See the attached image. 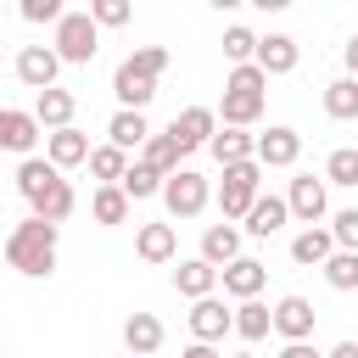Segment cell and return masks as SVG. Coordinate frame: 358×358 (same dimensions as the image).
Masks as SVG:
<instances>
[{
	"mask_svg": "<svg viewBox=\"0 0 358 358\" xmlns=\"http://www.w3.org/2000/svg\"><path fill=\"white\" fill-rule=\"evenodd\" d=\"M263 168H291L296 157H302V134L296 129H285V123H274L268 134H257V151H252Z\"/></svg>",
	"mask_w": 358,
	"mask_h": 358,
	"instance_id": "cell-14",
	"label": "cell"
},
{
	"mask_svg": "<svg viewBox=\"0 0 358 358\" xmlns=\"http://www.w3.org/2000/svg\"><path fill=\"white\" fill-rule=\"evenodd\" d=\"M56 73H62V56H56V45H22V50H17V78H22L28 90H45V84H56Z\"/></svg>",
	"mask_w": 358,
	"mask_h": 358,
	"instance_id": "cell-9",
	"label": "cell"
},
{
	"mask_svg": "<svg viewBox=\"0 0 358 358\" xmlns=\"http://www.w3.org/2000/svg\"><path fill=\"white\" fill-rule=\"evenodd\" d=\"M0 257H6V252H0Z\"/></svg>",
	"mask_w": 358,
	"mask_h": 358,
	"instance_id": "cell-43",
	"label": "cell"
},
{
	"mask_svg": "<svg viewBox=\"0 0 358 358\" xmlns=\"http://www.w3.org/2000/svg\"><path fill=\"white\" fill-rule=\"evenodd\" d=\"M207 151H213L218 162H241V157H252V151H257V134H246L241 123H224V129H213Z\"/></svg>",
	"mask_w": 358,
	"mask_h": 358,
	"instance_id": "cell-23",
	"label": "cell"
},
{
	"mask_svg": "<svg viewBox=\"0 0 358 358\" xmlns=\"http://www.w3.org/2000/svg\"><path fill=\"white\" fill-rule=\"evenodd\" d=\"M22 17L28 22H56L62 17V0H22Z\"/></svg>",
	"mask_w": 358,
	"mask_h": 358,
	"instance_id": "cell-38",
	"label": "cell"
},
{
	"mask_svg": "<svg viewBox=\"0 0 358 358\" xmlns=\"http://www.w3.org/2000/svg\"><path fill=\"white\" fill-rule=\"evenodd\" d=\"M319 268H324V280H330L336 291H358V252H352V246H336Z\"/></svg>",
	"mask_w": 358,
	"mask_h": 358,
	"instance_id": "cell-30",
	"label": "cell"
},
{
	"mask_svg": "<svg viewBox=\"0 0 358 358\" xmlns=\"http://www.w3.org/2000/svg\"><path fill=\"white\" fill-rule=\"evenodd\" d=\"M73 112H78L73 90H56V84H45V90H39V101H34L39 129H62V123H73Z\"/></svg>",
	"mask_w": 358,
	"mask_h": 358,
	"instance_id": "cell-19",
	"label": "cell"
},
{
	"mask_svg": "<svg viewBox=\"0 0 358 358\" xmlns=\"http://www.w3.org/2000/svg\"><path fill=\"white\" fill-rule=\"evenodd\" d=\"M229 330H235V313H229L213 291L196 296V308H190V336H196V341H224Z\"/></svg>",
	"mask_w": 358,
	"mask_h": 358,
	"instance_id": "cell-11",
	"label": "cell"
},
{
	"mask_svg": "<svg viewBox=\"0 0 358 358\" xmlns=\"http://www.w3.org/2000/svg\"><path fill=\"white\" fill-rule=\"evenodd\" d=\"M347 67H352V78H358V34L347 39Z\"/></svg>",
	"mask_w": 358,
	"mask_h": 358,
	"instance_id": "cell-41",
	"label": "cell"
},
{
	"mask_svg": "<svg viewBox=\"0 0 358 358\" xmlns=\"http://www.w3.org/2000/svg\"><path fill=\"white\" fill-rule=\"evenodd\" d=\"M173 285H179V296H207L213 285H218V263H207V257H185L179 268H173Z\"/></svg>",
	"mask_w": 358,
	"mask_h": 358,
	"instance_id": "cell-21",
	"label": "cell"
},
{
	"mask_svg": "<svg viewBox=\"0 0 358 358\" xmlns=\"http://www.w3.org/2000/svg\"><path fill=\"white\" fill-rule=\"evenodd\" d=\"M252 50H257V34L252 28H224V56L229 62H252Z\"/></svg>",
	"mask_w": 358,
	"mask_h": 358,
	"instance_id": "cell-36",
	"label": "cell"
},
{
	"mask_svg": "<svg viewBox=\"0 0 358 358\" xmlns=\"http://www.w3.org/2000/svg\"><path fill=\"white\" fill-rule=\"evenodd\" d=\"M330 252H336V235H330V229H319V224H308V229L291 241V263H302V268H319Z\"/></svg>",
	"mask_w": 358,
	"mask_h": 358,
	"instance_id": "cell-24",
	"label": "cell"
},
{
	"mask_svg": "<svg viewBox=\"0 0 358 358\" xmlns=\"http://www.w3.org/2000/svg\"><path fill=\"white\" fill-rule=\"evenodd\" d=\"M274 330V308H263L257 296H241V308H235V336L241 341H263Z\"/></svg>",
	"mask_w": 358,
	"mask_h": 358,
	"instance_id": "cell-27",
	"label": "cell"
},
{
	"mask_svg": "<svg viewBox=\"0 0 358 358\" xmlns=\"http://www.w3.org/2000/svg\"><path fill=\"white\" fill-rule=\"evenodd\" d=\"M90 213H95V224H123L129 218V190L117 179H101V190L90 196Z\"/></svg>",
	"mask_w": 358,
	"mask_h": 358,
	"instance_id": "cell-26",
	"label": "cell"
},
{
	"mask_svg": "<svg viewBox=\"0 0 358 358\" xmlns=\"http://www.w3.org/2000/svg\"><path fill=\"white\" fill-rule=\"evenodd\" d=\"M95 50H101V22L90 11H62L56 17V56L84 67V62H95Z\"/></svg>",
	"mask_w": 358,
	"mask_h": 358,
	"instance_id": "cell-5",
	"label": "cell"
},
{
	"mask_svg": "<svg viewBox=\"0 0 358 358\" xmlns=\"http://www.w3.org/2000/svg\"><path fill=\"white\" fill-rule=\"evenodd\" d=\"M263 90H268V73H263L257 62H235V73H229V84H224V101H218V117L252 129V123L263 117Z\"/></svg>",
	"mask_w": 358,
	"mask_h": 358,
	"instance_id": "cell-4",
	"label": "cell"
},
{
	"mask_svg": "<svg viewBox=\"0 0 358 358\" xmlns=\"http://www.w3.org/2000/svg\"><path fill=\"white\" fill-rule=\"evenodd\" d=\"M134 252H140L145 263H168V257L179 252L173 224H140V229H134Z\"/></svg>",
	"mask_w": 358,
	"mask_h": 358,
	"instance_id": "cell-20",
	"label": "cell"
},
{
	"mask_svg": "<svg viewBox=\"0 0 358 358\" xmlns=\"http://www.w3.org/2000/svg\"><path fill=\"white\" fill-rule=\"evenodd\" d=\"M330 358H358V341H336V347H330Z\"/></svg>",
	"mask_w": 358,
	"mask_h": 358,
	"instance_id": "cell-39",
	"label": "cell"
},
{
	"mask_svg": "<svg viewBox=\"0 0 358 358\" xmlns=\"http://www.w3.org/2000/svg\"><path fill=\"white\" fill-rule=\"evenodd\" d=\"M162 73H168V50H162V45H145V50H134L129 62H117V73H112V95H117L123 106H151Z\"/></svg>",
	"mask_w": 358,
	"mask_h": 358,
	"instance_id": "cell-3",
	"label": "cell"
},
{
	"mask_svg": "<svg viewBox=\"0 0 358 358\" xmlns=\"http://www.w3.org/2000/svg\"><path fill=\"white\" fill-rule=\"evenodd\" d=\"M162 341H168V336H162V319H157V313H129V324H123V347H129V352L145 358V352H157Z\"/></svg>",
	"mask_w": 358,
	"mask_h": 358,
	"instance_id": "cell-25",
	"label": "cell"
},
{
	"mask_svg": "<svg viewBox=\"0 0 358 358\" xmlns=\"http://www.w3.org/2000/svg\"><path fill=\"white\" fill-rule=\"evenodd\" d=\"M246 218V235H257V241H268V235H280V224L291 218V207H285V196H252V207L241 213Z\"/></svg>",
	"mask_w": 358,
	"mask_h": 358,
	"instance_id": "cell-16",
	"label": "cell"
},
{
	"mask_svg": "<svg viewBox=\"0 0 358 358\" xmlns=\"http://www.w3.org/2000/svg\"><path fill=\"white\" fill-rule=\"evenodd\" d=\"M157 196L168 201L173 218H196V213L213 201V185H207V173H196V168H173V173H162V190H157Z\"/></svg>",
	"mask_w": 358,
	"mask_h": 358,
	"instance_id": "cell-6",
	"label": "cell"
},
{
	"mask_svg": "<svg viewBox=\"0 0 358 358\" xmlns=\"http://www.w3.org/2000/svg\"><path fill=\"white\" fill-rule=\"evenodd\" d=\"M324 185H358V151H352V145H336V151H330Z\"/></svg>",
	"mask_w": 358,
	"mask_h": 358,
	"instance_id": "cell-34",
	"label": "cell"
},
{
	"mask_svg": "<svg viewBox=\"0 0 358 358\" xmlns=\"http://www.w3.org/2000/svg\"><path fill=\"white\" fill-rule=\"evenodd\" d=\"M313 324H319V313H313L308 296H280V302H274V336H280V341H308Z\"/></svg>",
	"mask_w": 358,
	"mask_h": 358,
	"instance_id": "cell-8",
	"label": "cell"
},
{
	"mask_svg": "<svg viewBox=\"0 0 358 358\" xmlns=\"http://www.w3.org/2000/svg\"><path fill=\"white\" fill-rule=\"evenodd\" d=\"M285 207H291V218H302V224H319V218H324V207H330V196H324V179H313V173H296V179H291V190H285Z\"/></svg>",
	"mask_w": 358,
	"mask_h": 358,
	"instance_id": "cell-10",
	"label": "cell"
},
{
	"mask_svg": "<svg viewBox=\"0 0 358 358\" xmlns=\"http://www.w3.org/2000/svg\"><path fill=\"white\" fill-rule=\"evenodd\" d=\"M213 11H235V6H246V0H207Z\"/></svg>",
	"mask_w": 358,
	"mask_h": 358,
	"instance_id": "cell-42",
	"label": "cell"
},
{
	"mask_svg": "<svg viewBox=\"0 0 358 358\" xmlns=\"http://www.w3.org/2000/svg\"><path fill=\"white\" fill-rule=\"evenodd\" d=\"M117 185L129 190V201H145V196H157V190H162V168H151V162L140 157V162H129V168H123V179H117Z\"/></svg>",
	"mask_w": 358,
	"mask_h": 358,
	"instance_id": "cell-29",
	"label": "cell"
},
{
	"mask_svg": "<svg viewBox=\"0 0 358 358\" xmlns=\"http://www.w3.org/2000/svg\"><path fill=\"white\" fill-rule=\"evenodd\" d=\"M34 145H39V117L34 112H17V106H0V151L28 157Z\"/></svg>",
	"mask_w": 358,
	"mask_h": 358,
	"instance_id": "cell-12",
	"label": "cell"
},
{
	"mask_svg": "<svg viewBox=\"0 0 358 358\" xmlns=\"http://www.w3.org/2000/svg\"><path fill=\"white\" fill-rule=\"evenodd\" d=\"M106 134H112V145H123V151L145 145V134H151V123H145V106H123V112H112Z\"/></svg>",
	"mask_w": 358,
	"mask_h": 358,
	"instance_id": "cell-22",
	"label": "cell"
},
{
	"mask_svg": "<svg viewBox=\"0 0 358 358\" xmlns=\"http://www.w3.org/2000/svg\"><path fill=\"white\" fill-rule=\"evenodd\" d=\"M330 235H336V246H352L358 252V207H341L330 218Z\"/></svg>",
	"mask_w": 358,
	"mask_h": 358,
	"instance_id": "cell-37",
	"label": "cell"
},
{
	"mask_svg": "<svg viewBox=\"0 0 358 358\" xmlns=\"http://www.w3.org/2000/svg\"><path fill=\"white\" fill-rule=\"evenodd\" d=\"M17 190H22V201H28L39 218H50V224L73 218V207H78L73 185L62 179V168H56L50 157H34V151L17 162Z\"/></svg>",
	"mask_w": 358,
	"mask_h": 358,
	"instance_id": "cell-1",
	"label": "cell"
},
{
	"mask_svg": "<svg viewBox=\"0 0 358 358\" xmlns=\"http://www.w3.org/2000/svg\"><path fill=\"white\" fill-rule=\"evenodd\" d=\"M218 280H224V291L241 302V296H257V291L268 285V268H263L257 257H241V252H235V257L218 268Z\"/></svg>",
	"mask_w": 358,
	"mask_h": 358,
	"instance_id": "cell-15",
	"label": "cell"
},
{
	"mask_svg": "<svg viewBox=\"0 0 358 358\" xmlns=\"http://www.w3.org/2000/svg\"><path fill=\"white\" fill-rule=\"evenodd\" d=\"M235 252H241V229H235V224H207V229H201V257H207V263L224 268Z\"/></svg>",
	"mask_w": 358,
	"mask_h": 358,
	"instance_id": "cell-28",
	"label": "cell"
},
{
	"mask_svg": "<svg viewBox=\"0 0 358 358\" xmlns=\"http://www.w3.org/2000/svg\"><path fill=\"white\" fill-rule=\"evenodd\" d=\"M179 157H185V145L173 140V129H168V134H145V162H151V168L173 173V168H179Z\"/></svg>",
	"mask_w": 358,
	"mask_h": 358,
	"instance_id": "cell-32",
	"label": "cell"
},
{
	"mask_svg": "<svg viewBox=\"0 0 358 358\" xmlns=\"http://www.w3.org/2000/svg\"><path fill=\"white\" fill-rule=\"evenodd\" d=\"M324 112L330 117H358V78H336V84H324Z\"/></svg>",
	"mask_w": 358,
	"mask_h": 358,
	"instance_id": "cell-31",
	"label": "cell"
},
{
	"mask_svg": "<svg viewBox=\"0 0 358 358\" xmlns=\"http://www.w3.org/2000/svg\"><path fill=\"white\" fill-rule=\"evenodd\" d=\"M45 157H50L56 168H78V162L90 157V140H84L73 123H62V129H50V134H45Z\"/></svg>",
	"mask_w": 358,
	"mask_h": 358,
	"instance_id": "cell-18",
	"label": "cell"
},
{
	"mask_svg": "<svg viewBox=\"0 0 358 358\" xmlns=\"http://www.w3.org/2000/svg\"><path fill=\"white\" fill-rule=\"evenodd\" d=\"M56 241H62V224H50V218H39V213H28L11 235H6V263L17 268V274H28V280H45L50 268H56Z\"/></svg>",
	"mask_w": 358,
	"mask_h": 358,
	"instance_id": "cell-2",
	"label": "cell"
},
{
	"mask_svg": "<svg viewBox=\"0 0 358 358\" xmlns=\"http://www.w3.org/2000/svg\"><path fill=\"white\" fill-rule=\"evenodd\" d=\"M84 162H90V173H95V179H123V168H129V151L106 140V145H95Z\"/></svg>",
	"mask_w": 358,
	"mask_h": 358,
	"instance_id": "cell-33",
	"label": "cell"
},
{
	"mask_svg": "<svg viewBox=\"0 0 358 358\" xmlns=\"http://www.w3.org/2000/svg\"><path fill=\"white\" fill-rule=\"evenodd\" d=\"M246 6H257V11H285L291 0H246Z\"/></svg>",
	"mask_w": 358,
	"mask_h": 358,
	"instance_id": "cell-40",
	"label": "cell"
},
{
	"mask_svg": "<svg viewBox=\"0 0 358 358\" xmlns=\"http://www.w3.org/2000/svg\"><path fill=\"white\" fill-rule=\"evenodd\" d=\"M173 140L185 145V151H201L207 140H213V129H218V112L213 106H185V112H173Z\"/></svg>",
	"mask_w": 358,
	"mask_h": 358,
	"instance_id": "cell-13",
	"label": "cell"
},
{
	"mask_svg": "<svg viewBox=\"0 0 358 358\" xmlns=\"http://www.w3.org/2000/svg\"><path fill=\"white\" fill-rule=\"evenodd\" d=\"M257 185H263V162H257V157L224 162V185H218V207H224V218H241V213L252 207Z\"/></svg>",
	"mask_w": 358,
	"mask_h": 358,
	"instance_id": "cell-7",
	"label": "cell"
},
{
	"mask_svg": "<svg viewBox=\"0 0 358 358\" xmlns=\"http://www.w3.org/2000/svg\"><path fill=\"white\" fill-rule=\"evenodd\" d=\"M252 62H257L268 78H274V73H291V67H296V39H291V34H263L257 50H252Z\"/></svg>",
	"mask_w": 358,
	"mask_h": 358,
	"instance_id": "cell-17",
	"label": "cell"
},
{
	"mask_svg": "<svg viewBox=\"0 0 358 358\" xmlns=\"http://www.w3.org/2000/svg\"><path fill=\"white\" fill-rule=\"evenodd\" d=\"M90 17H95L101 28H123V22L134 17V0H90Z\"/></svg>",
	"mask_w": 358,
	"mask_h": 358,
	"instance_id": "cell-35",
	"label": "cell"
}]
</instances>
